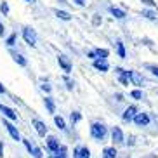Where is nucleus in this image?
Segmentation results:
<instances>
[{"instance_id": "obj_29", "label": "nucleus", "mask_w": 158, "mask_h": 158, "mask_svg": "<svg viewBox=\"0 0 158 158\" xmlns=\"http://www.w3.org/2000/svg\"><path fill=\"white\" fill-rule=\"evenodd\" d=\"M75 2H77V4H78V5H84V4H85L84 0H75Z\"/></svg>"}, {"instance_id": "obj_33", "label": "nucleus", "mask_w": 158, "mask_h": 158, "mask_svg": "<svg viewBox=\"0 0 158 158\" xmlns=\"http://www.w3.org/2000/svg\"><path fill=\"white\" fill-rule=\"evenodd\" d=\"M49 158H59V156H56V155H52V156H49Z\"/></svg>"}, {"instance_id": "obj_23", "label": "nucleus", "mask_w": 158, "mask_h": 158, "mask_svg": "<svg viewBox=\"0 0 158 158\" xmlns=\"http://www.w3.org/2000/svg\"><path fill=\"white\" fill-rule=\"evenodd\" d=\"M0 10H2L4 14H9V5H7V2H2V5H0Z\"/></svg>"}, {"instance_id": "obj_25", "label": "nucleus", "mask_w": 158, "mask_h": 158, "mask_svg": "<svg viewBox=\"0 0 158 158\" xmlns=\"http://www.w3.org/2000/svg\"><path fill=\"white\" fill-rule=\"evenodd\" d=\"M14 42H16V33H12L9 37V40H7V45H14Z\"/></svg>"}, {"instance_id": "obj_30", "label": "nucleus", "mask_w": 158, "mask_h": 158, "mask_svg": "<svg viewBox=\"0 0 158 158\" xmlns=\"http://www.w3.org/2000/svg\"><path fill=\"white\" fill-rule=\"evenodd\" d=\"M4 92H5V89H4V85L0 84V94H4Z\"/></svg>"}, {"instance_id": "obj_18", "label": "nucleus", "mask_w": 158, "mask_h": 158, "mask_svg": "<svg viewBox=\"0 0 158 158\" xmlns=\"http://www.w3.org/2000/svg\"><path fill=\"white\" fill-rule=\"evenodd\" d=\"M45 106H47V110H49V113H54V111H56V108H54V102H52L51 98H45Z\"/></svg>"}, {"instance_id": "obj_7", "label": "nucleus", "mask_w": 158, "mask_h": 158, "mask_svg": "<svg viewBox=\"0 0 158 158\" xmlns=\"http://www.w3.org/2000/svg\"><path fill=\"white\" fill-rule=\"evenodd\" d=\"M4 127H7V130H9V134L12 135V139H16V141H19V132H18V129H16L10 122H7V120H4Z\"/></svg>"}, {"instance_id": "obj_34", "label": "nucleus", "mask_w": 158, "mask_h": 158, "mask_svg": "<svg viewBox=\"0 0 158 158\" xmlns=\"http://www.w3.org/2000/svg\"><path fill=\"white\" fill-rule=\"evenodd\" d=\"M26 2H35V0H26Z\"/></svg>"}, {"instance_id": "obj_10", "label": "nucleus", "mask_w": 158, "mask_h": 158, "mask_svg": "<svg viewBox=\"0 0 158 158\" xmlns=\"http://www.w3.org/2000/svg\"><path fill=\"white\" fill-rule=\"evenodd\" d=\"M47 146H49V149H51L52 153H57V149H59V143H57V139L52 137V135L47 139Z\"/></svg>"}, {"instance_id": "obj_22", "label": "nucleus", "mask_w": 158, "mask_h": 158, "mask_svg": "<svg viewBox=\"0 0 158 158\" xmlns=\"http://www.w3.org/2000/svg\"><path fill=\"white\" fill-rule=\"evenodd\" d=\"M30 153H33V156H35V158H42V151H40V148H33Z\"/></svg>"}, {"instance_id": "obj_32", "label": "nucleus", "mask_w": 158, "mask_h": 158, "mask_svg": "<svg viewBox=\"0 0 158 158\" xmlns=\"http://www.w3.org/2000/svg\"><path fill=\"white\" fill-rule=\"evenodd\" d=\"M2 148H4V146H2V143H0V156H2Z\"/></svg>"}, {"instance_id": "obj_12", "label": "nucleus", "mask_w": 158, "mask_h": 158, "mask_svg": "<svg viewBox=\"0 0 158 158\" xmlns=\"http://www.w3.org/2000/svg\"><path fill=\"white\" fill-rule=\"evenodd\" d=\"M94 68H98V70H101V71H108V63H106V59H96L94 61Z\"/></svg>"}, {"instance_id": "obj_11", "label": "nucleus", "mask_w": 158, "mask_h": 158, "mask_svg": "<svg viewBox=\"0 0 158 158\" xmlns=\"http://www.w3.org/2000/svg\"><path fill=\"white\" fill-rule=\"evenodd\" d=\"M73 155H75V158H89L90 156V151L87 148H77L73 151Z\"/></svg>"}, {"instance_id": "obj_31", "label": "nucleus", "mask_w": 158, "mask_h": 158, "mask_svg": "<svg viewBox=\"0 0 158 158\" xmlns=\"http://www.w3.org/2000/svg\"><path fill=\"white\" fill-rule=\"evenodd\" d=\"M2 35H4V26L0 24V37H2Z\"/></svg>"}, {"instance_id": "obj_3", "label": "nucleus", "mask_w": 158, "mask_h": 158, "mask_svg": "<svg viewBox=\"0 0 158 158\" xmlns=\"http://www.w3.org/2000/svg\"><path fill=\"white\" fill-rule=\"evenodd\" d=\"M57 61H59L61 68H63L66 73H70V71H71V63H70V59H68L64 54H59V56H57Z\"/></svg>"}, {"instance_id": "obj_4", "label": "nucleus", "mask_w": 158, "mask_h": 158, "mask_svg": "<svg viewBox=\"0 0 158 158\" xmlns=\"http://www.w3.org/2000/svg\"><path fill=\"white\" fill-rule=\"evenodd\" d=\"M125 75H127V78L132 80L134 85H143V77H141L137 71H125Z\"/></svg>"}, {"instance_id": "obj_9", "label": "nucleus", "mask_w": 158, "mask_h": 158, "mask_svg": "<svg viewBox=\"0 0 158 158\" xmlns=\"http://www.w3.org/2000/svg\"><path fill=\"white\" fill-rule=\"evenodd\" d=\"M33 127L37 129V132H38V135H45L47 134V127H45V123H42L40 120H33Z\"/></svg>"}, {"instance_id": "obj_15", "label": "nucleus", "mask_w": 158, "mask_h": 158, "mask_svg": "<svg viewBox=\"0 0 158 158\" xmlns=\"http://www.w3.org/2000/svg\"><path fill=\"white\" fill-rule=\"evenodd\" d=\"M56 16L59 19H63V21H70L71 19V16L68 14V12H64V10H56Z\"/></svg>"}, {"instance_id": "obj_26", "label": "nucleus", "mask_w": 158, "mask_h": 158, "mask_svg": "<svg viewBox=\"0 0 158 158\" xmlns=\"http://www.w3.org/2000/svg\"><path fill=\"white\" fill-rule=\"evenodd\" d=\"M78 120H80V113H71V122L75 123V122H78Z\"/></svg>"}, {"instance_id": "obj_6", "label": "nucleus", "mask_w": 158, "mask_h": 158, "mask_svg": "<svg viewBox=\"0 0 158 158\" xmlns=\"http://www.w3.org/2000/svg\"><path fill=\"white\" fill-rule=\"evenodd\" d=\"M135 115H137V108H135V106H129V108L125 110V113H123V120H125V122L134 120Z\"/></svg>"}, {"instance_id": "obj_1", "label": "nucleus", "mask_w": 158, "mask_h": 158, "mask_svg": "<svg viewBox=\"0 0 158 158\" xmlns=\"http://www.w3.org/2000/svg\"><path fill=\"white\" fill-rule=\"evenodd\" d=\"M90 134H92L94 139L102 141L104 137H106V127L102 125V123H92V127H90Z\"/></svg>"}, {"instance_id": "obj_2", "label": "nucleus", "mask_w": 158, "mask_h": 158, "mask_svg": "<svg viewBox=\"0 0 158 158\" xmlns=\"http://www.w3.org/2000/svg\"><path fill=\"white\" fill-rule=\"evenodd\" d=\"M23 38L26 40V44H30V45H37V33H35V30L30 28V26H24L23 28Z\"/></svg>"}, {"instance_id": "obj_24", "label": "nucleus", "mask_w": 158, "mask_h": 158, "mask_svg": "<svg viewBox=\"0 0 158 158\" xmlns=\"http://www.w3.org/2000/svg\"><path fill=\"white\" fill-rule=\"evenodd\" d=\"M130 96H132L134 99H141V98H143V94H141V90H132V92H130Z\"/></svg>"}, {"instance_id": "obj_19", "label": "nucleus", "mask_w": 158, "mask_h": 158, "mask_svg": "<svg viewBox=\"0 0 158 158\" xmlns=\"http://www.w3.org/2000/svg\"><path fill=\"white\" fill-rule=\"evenodd\" d=\"M54 122H56V125L59 127L61 130H64V129H66V123H64V120H63L61 116H54Z\"/></svg>"}, {"instance_id": "obj_28", "label": "nucleus", "mask_w": 158, "mask_h": 158, "mask_svg": "<svg viewBox=\"0 0 158 158\" xmlns=\"http://www.w3.org/2000/svg\"><path fill=\"white\" fill-rule=\"evenodd\" d=\"M143 14L146 16V18H149V19H153V18H155V14H153V12H149V10H143Z\"/></svg>"}, {"instance_id": "obj_14", "label": "nucleus", "mask_w": 158, "mask_h": 158, "mask_svg": "<svg viewBox=\"0 0 158 158\" xmlns=\"http://www.w3.org/2000/svg\"><path fill=\"white\" fill-rule=\"evenodd\" d=\"M10 56L14 57L16 63H19L21 66H26V59H24V57L21 56V54H18V52H14V51H10Z\"/></svg>"}, {"instance_id": "obj_8", "label": "nucleus", "mask_w": 158, "mask_h": 158, "mask_svg": "<svg viewBox=\"0 0 158 158\" xmlns=\"http://www.w3.org/2000/svg\"><path fill=\"white\" fill-rule=\"evenodd\" d=\"M0 111L4 113V115L7 116V118H10V120H16V118H18V115H16V111H14V110H10V108L4 106L2 102H0Z\"/></svg>"}, {"instance_id": "obj_20", "label": "nucleus", "mask_w": 158, "mask_h": 158, "mask_svg": "<svg viewBox=\"0 0 158 158\" xmlns=\"http://www.w3.org/2000/svg\"><path fill=\"white\" fill-rule=\"evenodd\" d=\"M94 54H96V56H101V59H104L110 52H108L106 49H96V51H94Z\"/></svg>"}, {"instance_id": "obj_16", "label": "nucleus", "mask_w": 158, "mask_h": 158, "mask_svg": "<svg viewBox=\"0 0 158 158\" xmlns=\"http://www.w3.org/2000/svg\"><path fill=\"white\" fill-rule=\"evenodd\" d=\"M111 14L115 16V18H118V19H123L125 18V12H123V10H120V9H115V7H111Z\"/></svg>"}, {"instance_id": "obj_27", "label": "nucleus", "mask_w": 158, "mask_h": 158, "mask_svg": "<svg viewBox=\"0 0 158 158\" xmlns=\"http://www.w3.org/2000/svg\"><path fill=\"white\" fill-rule=\"evenodd\" d=\"M148 68H149L151 71H153V75H156V77H158V66H151V64H148Z\"/></svg>"}, {"instance_id": "obj_21", "label": "nucleus", "mask_w": 158, "mask_h": 158, "mask_svg": "<svg viewBox=\"0 0 158 158\" xmlns=\"http://www.w3.org/2000/svg\"><path fill=\"white\" fill-rule=\"evenodd\" d=\"M116 47H118V56H120V57H125V47H123V44L118 42V44H116Z\"/></svg>"}, {"instance_id": "obj_5", "label": "nucleus", "mask_w": 158, "mask_h": 158, "mask_svg": "<svg viewBox=\"0 0 158 158\" xmlns=\"http://www.w3.org/2000/svg\"><path fill=\"white\" fill-rule=\"evenodd\" d=\"M134 122H135V125H139V127L148 125L149 123V116L146 115V113H137V115L134 116Z\"/></svg>"}, {"instance_id": "obj_13", "label": "nucleus", "mask_w": 158, "mask_h": 158, "mask_svg": "<svg viewBox=\"0 0 158 158\" xmlns=\"http://www.w3.org/2000/svg\"><path fill=\"white\" fill-rule=\"evenodd\" d=\"M111 137H113V141H115V143H123V134H122V130L118 129V127H115V129H113Z\"/></svg>"}, {"instance_id": "obj_17", "label": "nucleus", "mask_w": 158, "mask_h": 158, "mask_svg": "<svg viewBox=\"0 0 158 158\" xmlns=\"http://www.w3.org/2000/svg\"><path fill=\"white\" fill-rule=\"evenodd\" d=\"M116 156V149L115 148H106L104 149V158H115Z\"/></svg>"}]
</instances>
